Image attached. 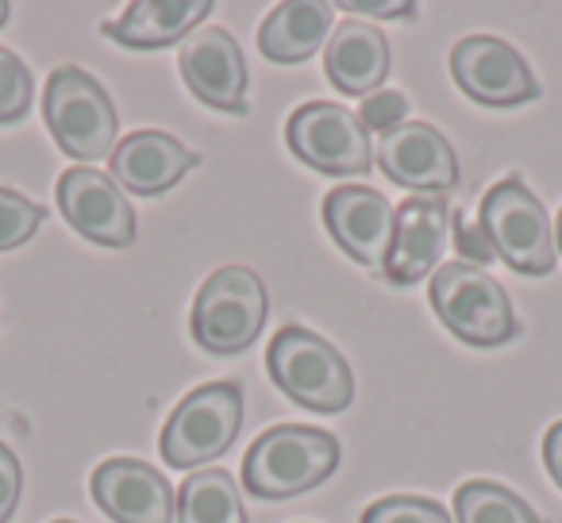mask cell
Returning a JSON list of instances; mask_svg holds the SVG:
<instances>
[{
  "label": "cell",
  "instance_id": "1",
  "mask_svg": "<svg viewBox=\"0 0 562 523\" xmlns=\"http://www.w3.org/2000/svg\"><path fill=\"white\" fill-rule=\"evenodd\" d=\"M339 439L324 428L281 423L255 439L243 458V485L262 500H285L324 485L339 466Z\"/></svg>",
  "mask_w": 562,
  "mask_h": 523
},
{
  "label": "cell",
  "instance_id": "2",
  "mask_svg": "<svg viewBox=\"0 0 562 523\" xmlns=\"http://www.w3.org/2000/svg\"><path fill=\"white\" fill-rule=\"evenodd\" d=\"M266 366L270 377L290 400L313 412H344L355 400V377L347 359L328 343V339L313 336L308 328H281L273 336L270 351H266Z\"/></svg>",
  "mask_w": 562,
  "mask_h": 523
},
{
  "label": "cell",
  "instance_id": "3",
  "mask_svg": "<svg viewBox=\"0 0 562 523\" xmlns=\"http://www.w3.org/2000/svg\"><path fill=\"white\" fill-rule=\"evenodd\" d=\"M43 112H47V127L55 143L70 158H78V162L112 158L120 132L116 104L93 73L78 70V66H58L47 78Z\"/></svg>",
  "mask_w": 562,
  "mask_h": 523
},
{
  "label": "cell",
  "instance_id": "4",
  "mask_svg": "<svg viewBox=\"0 0 562 523\" xmlns=\"http://www.w3.org/2000/svg\"><path fill=\"white\" fill-rule=\"evenodd\" d=\"M266 285L255 270L247 266H220L209 282L196 289L189 328L201 351L232 359V354L250 351L266 323Z\"/></svg>",
  "mask_w": 562,
  "mask_h": 523
},
{
  "label": "cell",
  "instance_id": "5",
  "mask_svg": "<svg viewBox=\"0 0 562 523\" xmlns=\"http://www.w3.org/2000/svg\"><path fill=\"white\" fill-rule=\"evenodd\" d=\"M477 227L490 239L493 254L516 274L543 277L554 270V231L551 216L539 196L524 185V178H505L482 196Z\"/></svg>",
  "mask_w": 562,
  "mask_h": 523
},
{
  "label": "cell",
  "instance_id": "6",
  "mask_svg": "<svg viewBox=\"0 0 562 523\" xmlns=\"http://www.w3.org/2000/svg\"><path fill=\"white\" fill-rule=\"evenodd\" d=\"M428 300L443 328L467 346H501L516 336L508 293L482 266H470V262L436 266Z\"/></svg>",
  "mask_w": 562,
  "mask_h": 523
},
{
  "label": "cell",
  "instance_id": "7",
  "mask_svg": "<svg viewBox=\"0 0 562 523\" xmlns=\"http://www.w3.org/2000/svg\"><path fill=\"white\" fill-rule=\"evenodd\" d=\"M243 428V389L235 382H209L193 389L162 428V458L173 469H193L220 458Z\"/></svg>",
  "mask_w": 562,
  "mask_h": 523
},
{
  "label": "cell",
  "instance_id": "8",
  "mask_svg": "<svg viewBox=\"0 0 562 523\" xmlns=\"http://www.w3.org/2000/svg\"><path fill=\"white\" fill-rule=\"evenodd\" d=\"M285 143L305 166L328 178H351L370 170V135L359 112L336 101H308L285 124Z\"/></svg>",
  "mask_w": 562,
  "mask_h": 523
},
{
  "label": "cell",
  "instance_id": "9",
  "mask_svg": "<svg viewBox=\"0 0 562 523\" xmlns=\"http://www.w3.org/2000/svg\"><path fill=\"white\" fill-rule=\"evenodd\" d=\"M451 73L462 93L485 109H516L539 96V81L524 55L493 35H467L454 43Z\"/></svg>",
  "mask_w": 562,
  "mask_h": 523
},
{
  "label": "cell",
  "instance_id": "10",
  "mask_svg": "<svg viewBox=\"0 0 562 523\" xmlns=\"http://www.w3.org/2000/svg\"><path fill=\"white\" fill-rule=\"evenodd\" d=\"M58 208L66 224L89 242L101 247H132L135 242V212L127 204L124 189L93 166H74L58 178Z\"/></svg>",
  "mask_w": 562,
  "mask_h": 523
},
{
  "label": "cell",
  "instance_id": "11",
  "mask_svg": "<svg viewBox=\"0 0 562 523\" xmlns=\"http://www.w3.org/2000/svg\"><path fill=\"white\" fill-rule=\"evenodd\" d=\"M378 166L382 173L401 189H413L424 196L451 193L459 185V158L454 147L447 143L443 132H436L424 120H408V124L393 127L378 143Z\"/></svg>",
  "mask_w": 562,
  "mask_h": 523
},
{
  "label": "cell",
  "instance_id": "12",
  "mask_svg": "<svg viewBox=\"0 0 562 523\" xmlns=\"http://www.w3.org/2000/svg\"><path fill=\"white\" fill-rule=\"evenodd\" d=\"M181 78L196 101L216 112H247V58L224 27H201L181 43Z\"/></svg>",
  "mask_w": 562,
  "mask_h": 523
},
{
  "label": "cell",
  "instance_id": "13",
  "mask_svg": "<svg viewBox=\"0 0 562 523\" xmlns=\"http://www.w3.org/2000/svg\"><path fill=\"white\" fill-rule=\"evenodd\" d=\"M393 216L397 208L370 185H339L324 196V224H328L336 247L367 270H385Z\"/></svg>",
  "mask_w": 562,
  "mask_h": 523
},
{
  "label": "cell",
  "instance_id": "14",
  "mask_svg": "<svg viewBox=\"0 0 562 523\" xmlns=\"http://www.w3.org/2000/svg\"><path fill=\"white\" fill-rule=\"evenodd\" d=\"M93 500L116 523H173V489L150 462L109 458L93 469Z\"/></svg>",
  "mask_w": 562,
  "mask_h": 523
},
{
  "label": "cell",
  "instance_id": "15",
  "mask_svg": "<svg viewBox=\"0 0 562 523\" xmlns=\"http://www.w3.org/2000/svg\"><path fill=\"white\" fill-rule=\"evenodd\" d=\"M451 231V204L443 196H408L393 216V242L382 274L393 285H416L436 270Z\"/></svg>",
  "mask_w": 562,
  "mask_h": 523
},
{
  "label": "cell",
  "instance_id": "16",
  "mask_svg": "<svg viewBox=\"0 0 562 523\" xmlns=\"http://www.w3.org/2000/svg\"><path fill=\"white\" fill-rule=\"evenodd\" d=\"M201 158L166 132H135L112 150V181L135 196L173 189Z\"/></svg>",
  "mask_w": 562,
  "mask_h": 523
},
{
  "label": "cell",
  "instance_id": "17",
  "mask_svg": "<svg viewBox=\"0 0 562 523\" xmlns=\"http://www.w3.org/2000/svg\"><path fill=\"white\" fill-rule=\"evenodd\" d=\"M324 70L344 96H370L390 73V43L367 20H344L324 47Z\"/></svg>",
  "mask_w": 562,
  "mask_h": 523
},
{
  "label": "cell",
  "instance_id": "18",
  "mask_svg": "<svg viewBox=\"0 0 562 523\" xmlns=\"http://www.w3.org/2000/svg\"><path fill=\"white\" fill-rule=\"evenodd\" d=\"M209 12V0H135V4H127L124 16L109 20L101 32L120 47L158 50L186 39Z\"/></svg>",
  "mask_w": 562,
  "mask_h": 523
},
{
  "label": "cell",
  "instance_id": "19",
  "mask_svg": "<svg viewBox=\"0 0 562 523\" xmlns=\"http://www.w3.org/2000/svg\"><path fill=\"white\" fill-rule=\"evenodd\" d=\"M331 24H336L331 4H324V0H290V4H278L262 20L258 50L281 66L305 62L324 47V39L331 35Z\"/></svg>",
  "mask_w": 562,
  "mask_h": 523
},
{
  "label": "cell",
  "instance_id": "20",
  "mask_svg": "<svg viewBox=\"0 0 562 523\" xmlns=\"http://www.w3.org/2000/svg\"><path fill=\"white\" fill-rule=\"evenodd\" d=\"M178 523H247L239 485L224 469H196L178 489Z\"/></svg>",
  "mask_w": 562,
  "mask_h": 523
},
{
  "label": "cell",
  "instance_id": "21",
  "mask_svg": "<svg viewBox=\"0 0 562 523\" xmlns=\"http://www.w3.org/2000/svg\"><path fill=\"white\" fill-rule=\"evenodd\" d=\"M459 523H543L528 500L497 481H467L454 492Z\"/></svg>",
  "mask_w": 562,
  "mask_h": 523
},
{
  "label": "cell",
  "instance_id": "22",
  "mask_svg": "<svg viewBox=\"0 0 562 523\" xmlns=\"http://www.w3.org/2000/svg\"><path fill=\"white\" fill-rule=\"evenodd\" d=\"M47 212L40 204H32L24 193L0 185V250H16L40 231Z\"/></svg>",
  "mask_w": 562,
  "mask_h": 523
},
{
  "label": "cell",
  "instance_id": "23",
  "mask_svg": "<svg viewBox=\"0 0 562 523\" xmlns=\"http://www.w3.org/2000/svg\"><path fill=\"white\" fill-rule=\"evenodd\" d=\"M32 109V73L24 58L0 47V124H16Z\"/></svg>",
  "mask_w": 562,
  "mask_h": 523
},
{
  "label": "cell",
  "instance_id": "24",
  "mask_svg": "<svg viewBox=\"0 0 562 523\" xmlns=\"http://www.w3.org/2000/svg\"><path fill=\"white\" fill-rule=\"evenodd\" d=\"M362 523H451V512L428 497H385L362 512Z\"/></svg>",
  "mask_w": 562,
  "mask_h": 523
},
{
  "label": "cell",
  "instance_id": "25",
  "mask_svg": "<svg viewBox=\"0 0 562 523\" xmlns=\"http://www.w3.org/2000/svg\"><path fill=\"white\" fill-rule=\"evenodd\" d=\"M359 120L367 132L390 135L393 127L408 124V96L397 93V89H378V93H370L367 101H362Z\"/></svg>",
  "mask_w": 562,
  "mask_h": 523
},
{
  "label": "cell",
  "instance_id": "26",
  "mask_svg": "<svg viewBox=\"0 0 562 523\" xmlns=\"http://www.w3.org/2000/svg\"><path fill=\"white\" fill-rule=\"evenodd\" d=\"M20 485H24V469H20V458L0 443V523H9L16 515L20 504Z\"/></svg>",
  "mask_w": 562,
  "mask_h": 523
},
{
  "label": "cell",
  "instance_id": "27",
  "mask_svg": "<svg viewBox=\"0 0 562 523\" xmlns=\"http://www.w3.org/2000/svg\"><path fill=\"white\" fill-rule=\"evenodd\" d=\"M454 247H459V254L467 258L470 266H485V262H493V247L490 239H485V231L477 224H467V219H454Z\"/></svg>",
  "mask_w": 562,
  "mask_h": 523
},
{
  "label": "cell",
  "instance_id": "28",
  "mask_svg": "<svg viewBox=\"0 0 562 523\" xmlns=\"http://www.w3.org/2000/svg\"><path fill=\"white\" fill-rule=\"evenodd\" d=\"M347 12H359V16H416V4L408 0H393V4H382V0H347Z\"/></svg>",
  "mask_w": 562,
  "mask_h": 523
},
{
  "label": "cell",
  "instance_id": "29",
  "mask_svg": "<svg viewBox=\"0 0 562 523\" xmlns=\"http://www.w3.org/2000/svg\"><path fill=\"white\" fill-rule=\"evenodd\" d=\"M543 462H547V474H551L554 485L562 489V420L543 435Z\"/></svg>",
  "mask_w": 562,
  "mask_h": 523
},
{
  "label": "cell",
  "instance_id": "30",
  "mask_svg": "<svg viewBox=\"0 0 562 523\" xmlns=\"http://www.w3.org/2000/svg\"><path fill=\"white\" fill-rule=\"evenodd\" d=\"M9 16H12V4H9V0H0V27L9 24Z\"/></svg>",
  "mask_w": 562,
  "mask_h": 523
},
{
  "label": "cell",
  "instance_id": "31",
  "mask_svg": "<svg viewBox=\"0 0 562 523\" xmlns=\"http://www.w3.org/2000/svg\"><path fill=\"white\" fill-rule=\"evenodd\" d=\"M554 239H559V254H562V212H559V231H554Z\"/></svg>",
  "mask_w": 562,
  "mask_h": 523
},
{
  "label": "cell",
  "instance_id": "32",
  "mask_svg": "<svg viewBox=\"0 0 562 523\" xmlns=\"http://www.w3.org/2000/svg\"><path fill=\"white\" fill-rule=\"evenodd\" d=\"M55 523H74V520H55Z\"/></svg>",
  "mask_w": 562,
  "mask_h": 523
}]
</instances>
